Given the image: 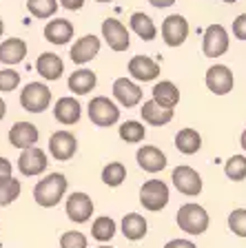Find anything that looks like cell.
Segmentation results:
<instances>
[{"instance_id": "cell-3", "label": "cell", "mask_w": 246, "mask_h": 248, "mask_svg": "<svg viewBox=\"0 0 246 248\" xmlns=\"http://www.w3.org/2000/svg\"><path fill=\"white\" fill-rule=\"evenodd\" d=\"M20 104L29 113H42L51 104V91L42 82H29L20 93Z\"/></svg>"}, {"instance_id": "cell-21", "label": "cell", "mask_w": 246, "mask_h": 248, "mask_svg": "<svg viewBox=\"0 0 246 248\" xmlns=\"http://www.w3.org/2000/svg\"><path fill=\"white\" fill-rule=\"evenodd\" d=\"M27 58V42L20 38H7L0 45V62L2 64H18Z\"/></svg>"}, {"instance_id": "cell-27", "label": "cell", "mask_w": 246, "mask_h": 248, "mask_svg": "<svg viewBox=\"0 0 246 248\" xmlns=\"http://www.w3.org/2000/svg\"><path fill=\"white\" fill-rule=\"evenodd\" d=\"M175 149L184 155H193L202 149V135L195 129H182L175 135Z\"/></svg>"}, {"instance_id": "cell-18", "label": "cell", "mask_w": 246, "mask_h": 248, "mask_svg": "<svg viewBox=\"0 0 246 248\" xmlns=\"http://www.w3.org/2000/svg\"><path fill=\"white\" fill-rule=\"evenodd\" d=\"M138 164L142 170L147 173H160V170L166 166V155L158 149V146L144 144L142 149L138 151Z\"/></svg>"}, {"instance_id": "cell-9", "label": "cell", "mask_w": 246, "mask_h": 248, "mask_svg": "<svg viewBox=\"0 0 246 248\" xmlns=\"http://www.w3.org/2000/svg\"><path fill=\"white\" fill-rule=\"evenodd\" d=\"M47 166H49V160H47V153L38 146H31V149H25L20 153V160H18V170H20L25 177H33L45 173Z\"/></svg>"}, {"instance_id": "cell-24", "label": "cell", "mask_w": 246, "mask_h": 248, "mask_svg": "<svg viewBox=\"0 0 246 248\" xmlns=\"http://www.w3.org/2000/svg\"><path fill=\"white\" fill-rule=\"evenodd\" d=\"M147 219L140 213H127L122 219V235L129 242H140L147 235Z\"/></svg>"}, {"instance_id": "cell-42", "label": "cell", "mask_w": 246, "mask_h": 248, "mask_svg": "<svg viewBox=\"0 0 246 248\" xmlns=\"http://www.w3.org/2000/svg\"><path fill=\"white\" fill-rule=\"evenodd\" d=\"M153 7H158V9H164V7H171L175 5V0H149Z\"/></svg>"}, {"instance_id": "cell-37", "label": "cell", "mask_w": 246, "mask_h": 248, "mask_svg": "<svg viewBox=\"0 0 246 248\" xmlns=\"http://www.w3.org/2000/svg\"><path fill=\"white\" fill-rule=\"evenodd\" d=\"M60 248H87V237L80 231H69L60 237Z\"/></svg>"}, {"instance_id": "cell-26", "label": "cell", "mask_w": 246, "mask_h": 248, "mask_svg": "<svg viewBox=\"0 0 246 248\" xmlns=\"http://www.w3.org/2000/svg\"><path fill=\"white\" fill-rule=\"evenodd\" d=\"M96 82H98V78L93 71H89V69H78V71H73L71 78H69V89H71L76 95H87V93L96 87Z\"/></svg>"}, {"instance_id": "cell-25", "label": "cell", "mask_w": 246, "mask_h": 248, "mask_svg": "<svg viewBox=\"0 0 246 248\" xmlns=\"http://www.w3.org/2000/svg\"><path fill=\"white\" fill-rule=\"evenodd\" d=\"M153 102L164 108H173L180 102V89L171 80H162L153 87Z\"/></svg>"}, {"instance_id": "cell-44", "label": "cell", "mask_w": 246, "mask_h": 248, "mask_svg": "<svg viewBox=\"0 0 246 248\" xmlns=\"http://www.w3.org/2000/svg\"><path fill=\"white\" fill-rule=\"evenodd\" d=\"M240 144H242V149L246 151V129H244V133H242V140H240Z\"/></svg>"}, {"instance_id": "cell-5", "label": "cell", "mask_w": 246, "mask_h": 248, "mask_svg": "<svg viewBox=\"0 0 246 248\" xmlns=\"http://www.w3.org/2000/svg\"><path fill=\"white\" fill-rule=\"evenodd\" d=\"M89 120L96 126H111L120 120V107L107 95H98L89 102Z\"/></svg>"}, {"instance_id": "cell-7", "label": "cell", "mask_w": 246, "mask_h": 248, "mask_svg": "<svg viewBox=\"0 0 246 248\" xmlns=\"http://www.w3.org/2000/svg\"><path fill=\"white\" fill-rule=\"evenodd\" d=\"M202 51L209 58H220L229 51V33L222 25H209L204 31Z\"/></svg>"}, {"instance_id": "cell-30", "label": "cell", "mask_w": 246, "mask_h": 248, "mask_svg": "<svg viewBox=\"0 0 246 248\" xmlns=\"http://www.w3.org/2000/svg\"><path fill=\"white\" fill-rule=\"evenodd\" d=\"M113 235H115V222H113L111 217L102 215L93 222V226H91V237L93 239H98V242H111Z\"/></svg>"}, {"instance_id": "cell-11", "label": "cell", "mask_w": 246, "mask_h": 248, "mask_svg": "<svg viewBox=\"0 0 246 248\" xmlns=\"http://www.w3.org/2000/svg\"><path fill=\"white\" fill-rule=\"evenodd\" d=\"M102 36H104V40H107V45L118 53L127 51L129 45H131L127 27L120 20H115V18H107V20L102 22Z\"/></svg>"}, {"instance_id": "cell-1", "label": "cell", "mask_w": 246, "mask_h": 248, "mask_svg": "<svg viewBox=\"0 0 246 248\" xmlns=\"http://www.w3.org/2000/svg\"><path fill=\"white\" fill-rule=\"evenodd\" d=\"M67 193V177L62 173H51V175L42 177L36 186H33V200L38 202V206L42 208H53L60 204V200Z\"/></svg>"}, {"instance_id": "cell-47", "label": "cell", "mask_w": 246, "mask_h": 248, "mask_svg": "<svg viewBox=\"0 0 246 248\" xmlns=\"http://www.w3.org/2000/svg\"><path fill=\"white\" fill-rule=\"evenodd\" d=\"M224 2H237V0H224Z\"/></svg>"}, {"instance_id": "cell-22", "label": "cell", "mask_w": 246, "mask_h": 248, "mask_svg": "<svg viewBox=\"0 0 246 248\" xmlns=\"http://www.w3.org/2000/svg\"><path fill=\"white\" fill-rule=\"evenodd\" d=\"M36 69L45 80H58L65 71V62L56 53H40L36 60Z\"/></svg>"}, {"instance_id": "cell-31", "label": "cell", "mask_w": 246, "mask_h": 248, "mask_svg": "<svg viewBox=\"0 0 246 248\" xmlns=\"http://www.w3.org/2000/svg\"><path fill=\"white\" fill-rule=\"evenodd\" d=\"M147 131H144V124L135 122V120H129V122L120 124V138L127 142V144H138L142 142Z\"/></svg>"}, {"instance_id": "cell-23", "label": "cell", "mask_w": 246, "mask_h": 248, "mask_svg": "<svg viewBox=\"0 0 246 248\" xmlns=\"http://www.w3.org/2000/svg\"><path fill=\"white\" fill-rule=\"evenodd\" d=\"M142 120L147 124H153V126H164V124H169L173 120V108H164L160 104H155L153 100L142 104Z\"/></svg>"}, {"instance_id": "cell-2", "label": "cell", "mask_w": 246, "mask_h": 248, "mask_svg": "<svg viewBox=\"0 0 246 248\" xmlns=\"http://www.w3.org/2000/svg\"><path fill=\"white\" fill-rule=\"evenodd\" d=\"M178 226L189 235H202L209 228V213L200 204H184L178 211Z\"/></svg>"}, {"instance_id": "cell-20", "label": "cell", "mask_w": 246, "mask_h": 248, "mask_svg": "<svg viewBox=\"0 0 246 248\" xmlns=\"http://www.w3.org/2000/svg\"><path fill=\"white\" fill-rule=\"evenodd\" d=\"M53 115H56V120L60 124H67V126L69 124H78V120L82 115V107L76 98H60L56 102V107H53Z\"/></svg>"}, {"instance_id": "cell-10", "label": "cell", "mask_w": 246, "mask_h": 248, "mask_svg": "<svg viewBox=\"0 0 246 248\" xmlns=\"http://www.w3.org/2000/svg\"><path fill=\"white\" fill-rule=\"evenodd\" d=\"M76 151H78V140L69 131H56L49 138V153L53 155V160L67 162L76 155Z\"/></svg>"}, {"instance_id": "cell-48", "label": "cell", "mask_w": 246, "mask_h": 248, "mask_svg": "<svg viewBox=\"0 0 246 248\" xmlns=\"http://www.w3.org/2000/svg\"><path fill=\"white\" fill-rule=\"evenodd\" d=\"M98 248H109V246H98Z\"/></svg>"}, {"instance_id": "cell-13", "label": "cell", "mask_w": 246, "mask_h": 248, "mask_svg": "<svg viewBox=\"0 0 246 248\" xmlns=\"http://www.w3.org/2000/svg\"><path fill=\"white\" fill-rule=\"evenodd\" d=\"M67 215L71 222L84 224L93 215V202L87 193H73L67 197Z\"/></svg>"}, {"instance_id": "cell-38", "label": "cell", "mask_w": 246, "mask_h": 248, "mask_svg": "<svg viewBox=\"0 0 246 248\" xmlns=\"http://www.w3.org/2000/svg\"><path fill=\"white\" fill-rule=\"evenodd\" d=\"M233 36L237 40H246V14L235 18V22H233Z\"/></svg>"}, {"instance_id": "cell-43", "label": "cell", "mask_w": 246, "mask_h": 248, "mask_svg": "<svg viewBox=\"0 0 246 248\" xmlns=\"http://www.w3.org/2000/svg\"><path fill=\"white\" fill-rule=\"evenodd\" d=\"M5 113H7V104L2 102V98H0V120L5 118Z\"/></svg>"}, {"instance_id": "cell-8", "label": "cell", "mask_w": 246, "mask_h": 248, "mask_svg": "<svg viewBox=\"0 0 246 248\" xmlns=\"http://www.w3.org/2000/svg\"><path fill=\"white\" fill-rule=\"evenodd\" d=\"M189 38V22L184 16L173 14L169 18H164L162 22V40L169 46H180L184 45V40Z\"/></svg>"}, {"instance_id": "cell-17", "label": "cell", "mask_w": 246, "mask_h": 248, "mask_svg": "<svg viewBox=\"0 0 246 248\" xmlns=\"http://www.w3.org/2000/svg\"><path fill=\"white\" fill-rule=\"evenodd\" d=\"M38 138H40V133H38V129L31 122H16L9 129V142L16 149L25 151V149L36 146Z\"/></svg>"}, {"instance_id": "cell-46", "label": "cell", "mask_w": 246, "mask_h": 248, "mask_svg": "<svg viewBox=\"0 0 246 248\" xmlns=\"http://www.w3.org/2000/svg\"><path fill=\"white\" fill-rule=\"evenodd\" d=\"M96 2H113V0H96Z\"/></svg>"}, {"instance_id": "cell-45", "label": "cell", "mask_w": 246, "mask_h": 248, "mask_svg": "<svg viewBox=\"0 0 246 248\" xmlns=\"http://www.w3.org/2000/svg\"><path fill=\"white\" fill-rule=\"evenodd\" d=\"M2 31H5V22H2V18H0V36H2Z\"/></svg>"}, {"instance_id": "cell-6", "label": "cell", "mask_w": 246, "mask_h": 248, "mask_svg": "<svg viewBox=\"0 0 246 248\" xmlns=\"http://www.w3.org/2000/svg\"><path fill=\"white\" fill-rule=\"evenodd\" d=\"M171 180H173V186L182 195L195 197L202 193V177H200V173L195 169H191V166H178V169H173Z\"/></svg>"}, {"instance_id": "cell-28", "label": "cell", "mask_w": 246, "mask_h": 248, "mask_svg": "<svg viewBox=\"0 0 246 248\" xmlns=\"http://www.w3.org/2000/svg\"><path fill=\"white\" fill-rule=\"evenodd\" d=\"M129 25H131V29L138 33L142 40H153L155 36H158V29H155V22L151 20V16L142 14V11H135L133 16H131V20H129Z\"/></svg>"}, {"instance_id": "cell-16", "label": "cell", "mask_w": 246, "mask_h": 248, "mask_svg": "<svg viewBox=\"0 0 246 248\" xmlns=\"http://www.w3.org/2000/svg\"><path fill=\"white\" fill-rule=\"evenodd\" d=\"M129 73L140 82H151L160 76V64L149 56H133L129 60Z\"/></svg>"}, {"instance_id": "cell-29", "label": "cell", "mask_w": 246, "mask_h": 248, "mask_svg": "<svg viewBox=\"0 0 246 248\" xmlns=\"http://www.w3.org/2000/svg\"><path fill=\"white\" fill-rule=\"evenodd\" d=\"M20 191H22V186L16 177L9 175V177H5V180H0V206L14 204V202L20 197Z\"/></svg>"}, {"instance_id": "cell-15", "label": "cell", "mask_w": 246, "mask_h": 248, "mask_svg": "<svg viewBox=\"0 0 246 248\" xmlns=\"http://www.w3.org/2000/svg\"><path fill=\"white\" fill-rule=\"evenodd\" d=\"M113 98L118 100L122 107L131 108L135 104H140L142 100V89L133 82V80H129V78H118L115 82H113Z\"/></svg>"}, {"instance_id": "cell-14", "label": "cell", "mask_w": 246, "mask_h": 248, "mask_svg": "<svg viewBox=\"0 0 246 248\" xmlns=\"http://www.w3.org/2000/svg\"><path fill=\"white\" fill-rule=\"evenodd\" d=\"M98 53H100V38L89 33V36H82L80 40L73 42L69 56H71L73 64H87V62H91Z\"/></svg>"}, {"instance_id": "cell-12", "label": "cell", "mask_w": 246, "mask_h": 248, "mask_svg": "<svg viewBox=\"0 0 246 248\" xmlns=\"http://www.w3.org/2000/svg\"><path fill=\"white\" fill-rule=\"evenodd\" d=\"M233 84H235L233 73L224 64H213L206 71V87H209L211 93H215V95H226L233 89Z\"/></svg>"}, {"instance_id": "cell-19", "label": "cell", "mask_w": 246, "mask_h": 248, "mask_svg": "<svg viewBox=\"0 0 246 248\" xmlns=\"http://www.w3.org/2000/svg\"><path fill=\"white\" fill-rule=\"evenodd\" d=\"M45 38L51 45H67L73 38V25L65 18H53L45 27Z\"/></svg>"}, {"instance_id": "cell-4", "label": "cell", "mask_w": 246, "mask_h": 248, "mask_svg": "<svg viewBox=\"0 0 246 248\" xmlns=\"http://www.w3.org/2000/svg\"><path fill=\"white\" fill-rule=\"evenodd\" d=\"M169 197H171L169 186L164 184L162 180H149V182H144L142 188H140V204L151 213L162 211L169 204Z\"/></svg>"}, {"instance_id": "cell-40", "label": "cell", "mask_w": 246, "mask_h": 248, "mask_svg": "<svg viewBox=\"0 0 246 248\" xmlns=\"http://www.w3.org/2000/svg\"><path fill=\"white\" fill-rule=\"evenodd\" d=\"M60 5L65 7V9H69V11H78V9H82L84 0H60Z\"/></svg>"}, {"instance_id": "cell-33", "label": "cell", "mask_w": 246, "mask_h": 248, "mask_svg": "<svg viewBox=\"0 0 246 248\" xmlns=\"http://www.w3.org/2000/svg\"><path fill=\"white\" fill-rule=\"evenodd\" d=\"M27 9L33 18H51L58 11V0H27Z\"/></svg>"}, {"instance_id": "cell-36", "label": "cell", "mask_w": 246, "mask_h": 248, "mask_svg": "<svg viewBox=\"0 0 246 248\" xmlns=\"http://www.w3.org/2000/svg\"><path fill=\"white\" fill-rule=\"evenodd\" d=\"M20 84V73L14 69H2L0 71V91H14Z\"/></svg>"}, {"instance_id": "cell-41", "label": "cell", "mask_w": 246, "mask_h": 248, "mask_svg": "<svg viewBox=\"0 0 246 248\" xmlns=\"http://www.w3.org/2000/svg\"><path fill=\"white\" fill-rule=\"evenodd\" d=\"M9 175H11V162L5 160V157H0V180H5Z\"/></svg>"}, {"instance_id": "cell-35", "label": "cell", "mask_w": 246, "mask_h": 248, "mask_svg": "<svg viewBox=\"0 0 246 248\" xmlns=\"http://www.w3.org/2000/svg\"><path fill=\"white\" fill-rule=\"evenodd\" d=\"M229 228L237 237H246V208H235L229 215Z\"/></svg>"}, {"instance_id": "cell-39", "label": "cell", "mask_w": 246, "mask_h": 248, "mask_svg": "<svg viewBox=\"0 0 246 248\" xmlns=\"http://www.w3.org/2000/svg\"><path fill=\"white\" fill-rule=\"evenodd\" d=\"M164 248H197V246L193 242H189V239H171Z\"/></svg>"}, {"instance_id": "cell-34", "label": "cell", "mask_w": 246, "mask_h": 248, "mask_svg": "<svg viewBox=\"0 0 246 248\" xmlns=\"http://www.w3.org/2000/svg\"><path fill=\"white\" fill-rule=\"evenodd\" d=\"M224 173L229 180L233 182H242L246 177V157L244 155H233L229 157L224 164Z\"/></svg>"}, {"instance_id": "cell-32", "label": "cell", "mask_w": 246, "mask_h": 248, "mask_svg": "<svg viewBox=\"0 0 246 248\" xmlns=\"http://www.w3.org/2000/svg\"><path fill=\"white\" fill-rule=\"evenodd\" d=\"M124 177H127V169H124L122 162H109L107 166L102 169V182L107 186H120L124 182Z\"/></svg>"}]
</instances>
